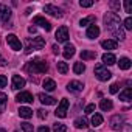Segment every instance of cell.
Listing matches in <instances>:
<instances>
[{
	"mask_svg": "<svg viewBox=\"0 0 132 132\" xmlns=\"http://www.w3.org/2000/svg\"><path fill=\"white\" fill-rule=\"evenodd\" d=\"M103 20H104V27H106L107 31H110L118 40H124L126 36H124V31H123V28H121L120 16H118L117 13H107V14H104Z\"/></svg>",
	"mask_w": 132,
	"mask_h": 132,
	"instance_id": "6da1fadb",
	"label": "cell"
},
{
	"mask_svg": "<svg viewBox=\"0 0 132 132\" xmlns=\"http://www.w3.org/2000/svg\"><path fill=\"white\" fill-rule=\"evenodd\" d=\"M25 69L31 73H45L48 70V65L44 59H33L25 65Z\"/></svg>",
	"mask_w": 132,
	"mask_h": 132,
	"instance_id": "7a4b0ae2",
	"label": "cell"
},
{
	"mask_svg": "<svg viewBox=\"0 0 132 132\" xmlns=\"http://www.w3.org/2000/svg\"><path fill=\"white\" fill-rule=\"evenodd\" d=\"M45 47V39L44 37H28L27 39V53H31L34 50H42Z\"/></svg>",
	"mask_w": 132,
	"mask_h": 132,
	"instance_id": "3957f363",
	"label": "cell"
},
{
	"mask_svg": "<svg viewBox=\"0 0 132 132\" xmlns=\"http://www.w3.org/2000/svg\"><path fill=\"white\" fill-rule=\"evenodd\" d=\"M95 76L100 79V81H109L112 78V73L104 67L103 64H98L96 67H95Z\"/></svg>",
	"mask_w": 132,
	"mask_h": 132,
	"instance_id": "277c9868",
	"label": "cell"
},
{
	"mask_svg": "<svg viewBox=\"0 0 132 132\" xmlns=\"http://www.w3.org/2000/svg\"><path fill=\"white\" fill-rule=\"evenodd\" d=\"M69 106H70L69 100H67V98H62V100H61V103L57 104V109L54 110V115H56L57 118H65V117H67Z\"/></svg>",
	"mask_w": 132,
	"mask_h": 132,
	"instance_id": "5b68a950",
	"label": "cell"
},
{
	"mask_svg": "<svg viewBox=\"0 0 132 132\" xmlns=\"http://www.w3.org/2000/svg\"><path fill=\"white\" fill-rule=\"evenodd\" d=\"M6 42H8V45H10L14 51H20V50H22V44H20V40H19V37H17L16 34H8V36H6Z\"/></svg>",
	"mask_w": 132,
	"mask_h": 132,
	"instance_id": "8992f818",
	"label": "cell"
},
{
	"mask_svg": "<svg viewBox=\"0 0 132 132\" xmlns=\"http://www.w3.org/2000/svg\"><path fill=\"white\" fill-rule=\"evenodd\" d=\"M124 123H126V120H124V117L120 115V113H118V115H113V117L110 118V127H112L113 130H120Z\"/></svg>",
	"mask_w": 132,
	"mask_h": 132,
	"instance_id": "52a82bcc",
	"label": "cell"
},
{
	"mask_svg": "<svg viewBox=\"0 0 132 132\" xmlns=\"http://www.w3.org/2000/svg\"><path fill=\"white\" fill-rule=\"evenodd\" d=\"M69 28L67 27H59L56 30V40L57 42H67L69 40Z\"/></svg>",
	"mask_w": 132,
	"mask_h": 132,
	"instance_id": "ba28073f",
	"label": "cell"
},
{
	"mask_svg": "<svg viewBox=\"0 0 132 132\" xmlns=\"http://www.w3.org/2000/svg\"><path fill=\"white\" fill-rule=\"evenodd\" d=\"M33 23H34V25H39V27L44 28L45 31H50V30H51V23H50L48 20H45L42 16H36V17L33 19Z\"/></svg>",
	"mask_w": 132,
	"mask_h": 132,
	"instance_id": "9c48e42d",
	"label": "cell"
},
{
	"mask_svg": "<svg viewBox=\"0 0 132 132\" xmlns=\"http://www.w3.org/2000/svg\"><path fill=\"white\" fill-rule=\"evenodd\" d=\"M82 89H84V84L79 81H70L67 84V90L72 93H79V92H82Z\"/></svg>",
	"mask_w": 132,
	"mask_h": 132,
	"instance_id": "30bf717a",
	"label": "cell"
},
{
	"mask_svg": "<svg viewBox=\"0 0 132 132\" xmlns=\"http://www.w3.org/2000/svg\"><path fill=\"white\" fill-rule=\"evenodd\" d=\"M11 19V10L3 5V3H0V22H8Z\"/></svg>",
	"mask_w": 132,
	"mask_h": 132,
	"instance_id": "8fae6325",
	"label": "cell"
},
{
	"mask_svg": "<svg viewBox=\"0 0 132 132\" xmlns=\"http://www.w3.org/2000/svg\"><path fill=\"white\" fill-rule=\"evenodd\" d=\"M44 11L48 13L50 16H53V17H62V11L57 6H54V5H45L44 6Z\"/></svg>",
	"mask_w": 132,
	"mask_h": 132,
	"instance_id": "7c38bea8",
	"label": "cell"
},
{
	"mask_svg": "<svg viewBox=\"0 0 132 132\" xmlns=\"http://www.w3.org/2000/svg\"><path fill=\"white\" fill-rule=\"evenodd\" d=\"M11 86H13L14 90H20V89L25 87V79L19 75H13V84Z\"/></svg>",
	"mask_w": 132,
	"mask_h": 132,
	"instance_id": "4fadbf2b",
	"label": "cell"
},
{
	"mask_svg": "<svg viewBox=\"0 0 132 132\" xmlns=\"http://www.w3.org/2000/svg\"><path fill=\"white\" fill-rule=\"evenodd\" d=\"M98 36H100V28H98L95 23L89 25V28H87V31H86V37H89V39H95V37H98Z\"/></svg>",
	"mask_w": 132,
	"mask_h": 132,
	"instance_id": "5bb4252c",
	"label": "cell"
},
{
	"mask_svg": "<svg viewBox=\"0 0 132 132\" xmlns=\"http://www.w3.org/2000/svg\"><path fill=\"white\" fill-rule=\"evenodd\" d=\"M16 100L19 101V103H33V95L30 93V92H20L17 96H16Z\"/></svg>",
	"mask_w": 132,
	"mask_h": 132,
	"instance_id": "9a60e30c",
	"label": "cell"
},
{
	"mask_svg": "<svg viewBox=\"0 0 132 132\" xmlns=\"http://www.w3.org/2000/svg\"><path fill=\"white\" fill-rule=\"evenodd\" d=\"M37 98H39V101H40L42 104H45V106H53V104H56V100H54L53 96L45 95V93H39Z\"/></svg>",
	"mask_w": 132,
	"mask_h": 132,
	"instance_id": "2e32d148",
	"label": "cell"
},
{
	"mask_svg": "<svg viewBox=\"0 0 132 132\" xmlns=\"http://www.w3.org/2000/svg\"><path fill=\"white\" fill-rule=\"evenodd\" d=\"M101 59H103V65H113L117 62V57L112 53H104Z\"/></svg>",
	"mask_w": 132,
	"mask_h": 132,
	"instance_id": "e0dca14e",
	"label": "cell"
},
{
	"mask_svg": "<svg viewBox=\"0 0 132 132\" xmlns=\"http://www.w3.org/2000/svg\"><path fill=\"white\" fill-rule=\"evenodd\" d=\"M17 112H19L20 118H25V120H28V118H31V117H33V110H31L30 107H25V106H20Z\"/></svg>",
	"mask_w": 132,
	"mask_h": 132,
	"instance_id": "ac0fdd59",
	"label": "cell"
},
{
	"mask_svg": "<svg viewBox=\"0 0 132 132\" xmlns=\"http://www.w3.org/2000/svg\"><path fill=\"white\" fill-rule=\"evenodd\" d=\"M62 54H64V57L65 59H70L73 54H75V47L72 45V44H67L64 47V51H62Z\"/></svg>",
	"mask_w": 132,
	"mask_h": 132,
	"instance_id": "d6986e66",
	"label": "cell"
},
{
	"mask_svg": "<svg viewBox=\"0 0 132 132\" xmlns=\"http://www.w3.org/2000/svg\"><path fill=\"white\" fill-rule=\"evenodd\" d=\"M101 47H103L104 50H115V48H117V40H113V39H106V40L101 42Z\"/></svg>",
	"mask_w": 132,
	"mask_h": 132,
	"instance_id": "ffe728a7",
	"label": "cell"
},
{
	"mask_svg": "<svg viewBox=\"0 0 132 132\" xmlns=\"http://www.w3.org/2000/svg\"><path fill=\"white\" fill-rule=\"evenodd\" d=\"M96 57V51H90V50H82L81 51V59L82 61H90Z\"/></svg>",
	"mask_w": 132,
	"mask_h": 132,
	"instance_id": "44dd1931",
	"label": "cell"
},
{
	"mask_svg": "<svg viewBox=\"0 0 132 132\" xmlns=\"http://www.w3.org/2000/svg\"><path fill=\"white\" fill-rule=\"evenodd\" d=\"M42 86H44L45 92H53V90L56 89V82H54L53 79H50V78H47V79L42 82Z\"/></svg>",
	"mask_w": 132,
	"mask_h": 132,
	"instance_id": "7402d4cb",
	"label": "cell"
},
{
	"mask_svg": "<svg viewBox=\"0 0 132 132\" xmlns=\"http://www.w3.org/2000/svg\"><path fill=\"white\" fill-rule=\"evenodd\" d=\"M6 104H8V96H6L3 92H0V113H3V112H5Z\"/></svg>",
	"mask_w": 132,
	"mask_h": 132,
	"instance_id": "603a6c76",
	"label": "cell"
},
{
	"mask_svg": "<svg viewBox=\"0 0 132 132\" xmlns=\"http://www.w3.org/2000/svg\"><path fill=\"white\" fill-rule=\"evenodd\" d=\"M130 95H132V90H130V87H126L121 93H120V100L121 101H130Z\"/></svg>",
	"mask_w": 132,
	"mask_h": 132,
	"instance_id": "cb8c5ba5",
	"label": "cell"
},
{
	"mask_svg": "<svg viewBox=\"0 0 132 132\" xmlns=\"http://www.w3.org/2000/svg\"><path fill=\"white\" fill-rule=\"evenodd\" d=\"M73 72H75L76 75H82V73L86 72V65H84L82 62H75V64H73Z\"/></svg>",
	"mask_w": 132,
	"mask_h": 132,
	"instance_id": "d4e9b609",
	"label": "cell"
},
{
	"mask_svg": "<svg viewBox=\"0 0 132 132\" xmlns=\"http://www.w3.org/2000/svg\"><path fill=\"white\" fill-rule=\"evenodd\" d=\"M118 65H120L121 70H129L130 69V59L129 57H121L120 62H118Z\"/></svg>",
	"mask_w": 132,
	"mask_h": 132,
	"instance_id": "484cf974",
	"label": "cell"
},
{
	"mask_svg": "<svg viewBox=\"0 0 132 132\" xmlns=\"http://www.w3.org/2000/svg\"><path fill=\"white\" fill-rule=\"evenodd\" d=\"M100 107H101V110L107 112V110H112L113 104H112V101H110V100H101V103H100Z\"/></svg>",
	"mask_w": 132,
	"mask_h": 132,
	"instance_id": "4316f807",
	"label": "cell"
},
{
	"mask_svg": "<svg viewBox=\"0 0 132 132\" xmlns=\"http://www.w3.org/2000/svg\"><path fill=\"white\" fill-rule=\"evenodd\" d=\"M103 124V115L101 113H93L92 115V126H101Z\"/></svg>",
	"mask_w": 132,
	"mask_h": 132,
	"instance_id": "83f0119b",
	"label": "cell"
},
{
	"mask_svg": "<svg viewBox=\"0 0 132 132\" xmlns=\"http://www.w3.org/2000/svg\"><path fill=\"white\" fill-rule=\"evenodd\" d=\"M87 126H89V123H87L86 118L81 117V118H76V120H75V127H78V129H86Z\"/></svg>",
	"mask_w": 132,
	"mask_h": 132,
	"instance_id": "f1b7e54d",
	"label": "cell"
},
{
	"mask_svg": "<svg viewBox=\"0 0 132 132\" xmlns=\"http://www.w3.org/2000/svg\"><path fill=\"white\" fill-rule=\"evenodd\" d=\"M90 23H95V17L93 16H89V17H84L79 20V25L81 27H89Z\"/></svg>",
	"mask_w": 132,
	"mask_h": 132,
	"instance_id": "f546056e",
	"label": "cell"
},
{
	"mask_svg": "<svg viewBox=\"0 0 132 132\" xmlns=\"http://www.w3.org/2000/svg\"><path fill=\"white\" fill-rule=\"evenodd\" d=\"M57 72L61 75H65V73L69 72V65L65 64V62H57Z\"/></svg>",
	"mask_w": 132,
	"mask_h": 132,
	"instance_id": "4dcf8cb0",
	"label": "cell"
},
{
	"mask_svg": "<svg viewBox=\"0 0 132 132\" xmlns=\"http://www.w3.org/2000/svg\"><path fill=\"white\" fill-rule=\"evenodd\" d=\"M53 130H54V132H67V126L62 124V123H56V124L53 126Z\"/></svg>",
	"mask_w": 132,
	"mask_h": 132,
	"instance_id": "1f68e13d",
	"label": "cell"
},
{
	"mask_svg": "<svg viewBox=\"0 0 132 132\" xmlns=\"http://www.w3.org/2000/svg\"><path fill=\"white\" fill-rule=\"evenodd\" d=\"M20 126H22V129H23V132H33V130H34V127H33V124H31V123H28V121H25V123H22Z\"/></svg>",
	"mask_w": 132,
	"mask_h": 132,
	"instance_id": "d6a6232c",
	"label": "cell"
},
{
	"mask_svg": "<svg viewBox=\"0 0 132 132\" xmlns=\"http://www.w3.org/2000/svg\"><path fill=\"white\" fill-rule=\"evenodd\" d=\"M79 5H81L82 8H90V6L93 5V0H81Z\"/></svg>",
	"mask_w": 132,
	"mask_h": 132,
	"instance_id": "836d02e7",
	"label": "cell"
},
{
	"mask_svg": "<svg viewBox=\"0 0 132 132\" xmlns=\"http://www.w3.org/2000/svg\"><path fill=\"white\" fill-rule=\"evenodd\" d=\"M124 10H126L127 14L132 13V2H130V0H126V2H124Z\"/></svg>",
	"mask_w": 132,
	"mask_h": 132,
	"instance_id": "e575fe53",
	"label": "cell"
},
{
	"mask_svg": "<svg viewBox=\"0 0 132 132\" xmlns=\"http://www.w3.org/2000/svg\"><path fill=\"white\" fill-rule=\"evenodd\" d=\"M84 112H86L87 115H90V113H93V112H95V104H89V106H86V109H84Z\"/></svg>",
	"mask_w": 132,
	"mask_h": 132,
	"instance_id": "d590c367",
	"label": "cell"
},
{
	"mask_svg": "<svg viewBox=\"0 0 132 132\" xmlns=\"http://www.w3.org/2000/svg\"><path fill=\"white\" fill-rule=\"evenodd\" d=\"M6 84H8V78H6L5 75H0V89L5 87Z\"/></svg>",
	"mask_w": 132,
	"mask_h": 132,
	"instance_id": "8d00e7d4",
	"label": "cell"
},
{
	"mask_svg": "<svg viewBox=\"0 0 132 132\" xmlns=\"http://www.w3.org/2000/svg\"><path fill=\"white\" fill-rule=\"evenodd\" d=\"M123 23H124V28H126V30H132V19H130V17H127Z\"/></svg>",
	"mask_w": 132,
	"mask_h": 132,
	"instance_id": "74e56055",
	"label": "cell"
},
{
	"mask_svg": "<svg viewBox=\"0 0 132 132\" xmlns=\"http://www.w3.org/2000/svg\"><path fill=\"white\" fill-rule=\"evenodd\" d=\"M118 90H120V86H118L117 82H113V84L109 87V92H110V93H117Z\"/></svg>",
	"mask_w": 132,
	"mask_h": 132,
	"instance_id": "f35d334b",
	"label": "cell"
},
{
	"mask_svg": "<svg viewBox=\"0 0 132 132\" xmlns=\"http://www.w3.org/2000/svg\"><path fill=\"white\" fill-rule=\"evenodd\" d=\"M109 5H110V8H112V10H115V11H120V8H121L120 2H110Z\"/></svg>",
	"mask_w": 132,
	"mask_h": 132,
	"instance_id": "ab89813d",
	"label": "cell"
},
{
	"mask_svg": "<svg viewBox=\"0 0 132 132\" xmlns=\"http://www.w3.org/2000/svg\"><path fill=\"white\" fill-rule=\"evenodd\" d=\"M120 132H132L130 124H129V123H124V124H123V127L120 129Z\"/></svg>",
	"mask_w": 132,
	"mask_h": 132,
	"instance_id": "60d3db41",
	"label": "cell"
},
{
	"mask_svg": "<svg viewBox=\"0 0 132 132\" xmlns=\"http://www.w3.org/2000/svg\"><path fill=\"white\" fill-rule=\"evenodd\" d=\"M37 117H39L40 120H44V118H47V110H44V109H40V110H37Z\"/></svg>",
	"mask_w": 132,
	"mask_h": 132,
	"instance_id": "b9f144b4",
	"label": "cell"
},
{
	"mask_svg": "<svg viewBox=\"0 0 132 132\" xmlns=\"http://www.w3.org/2000/svg\"><path fill=\"white\" fill-rule=\"evenodd\" d=\"M37 132H50V129H48V127H47V126H40V127H39V130H37Z\"/></svg>",
	"mask_w": 132,
	"mask_h": 132,
	"instance_id": "7bdbcfd3",
	"label": "cell"
},
{
	"mask_svg": "<svg viewBox=\"0 0 132 132\" xmlns=\"http://www.w3.org/2000/svg\"><path fill=\"white\" fill-rule=\"evenodd\" d=\"M5 65H6V61H5L2 56H0V67H5Z\"/></svg>",
	"mask_w": 132,
	"mask_h": 132,
	"instance_id": "ee69618b",
	"label": "cell"
},
{
	"mask_svg": "<svg viewBox=\"0 0 132 132\" xmlns=\"http://www.w3.org/2000/svg\"><path fill=\"white\" fill-rule=\"evenodd\" d=\"M53 53H54V54L59 53V47H57V45H53Z\"/></svg>",
	"mask_w": 132,
	"mask_h": 132,
	"instance_id": "f6af8a7d",
	"label": "cell"
},
{
	"mask_svg": "<svg viewBox=\"0 0 132 132\" xmlns=\"http://www.w3.org/2000/svg\"><path fill=\"white\" fill-rule=\"evenodd\" d=\"M28 31H30V33H36V27H30Z\"/></svg>",
	"mask_w": 132,
	"mask_h": 132,
	"instance_id": "bcb514c9",
	"label": "cell"
},
{
	"mask_svg": "<svg viewBox=\"0 0 132 132\" xmlns=\"http://www.w3.org/2000/svg\"><path fill=\"white\" fill-rule=\"evenodd\" d=\"M0 132H6V130H5V129H3V127H0Z\"/></svg>",
	"mask_w": 132,
	"mask_h": 132,
	"instance_id": "7dc6e473",
	"label": "cell"
}]
</instances>
